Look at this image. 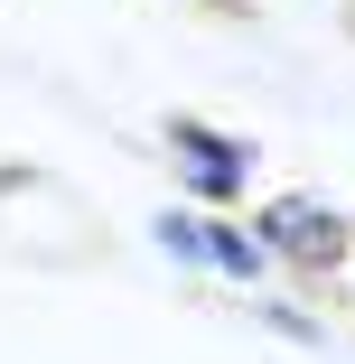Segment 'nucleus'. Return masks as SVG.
<instances>
[{
	"instance_id": "obj_1",
	"label": "nucleus",
	"mask_w": 355,
	"mask_h": 364,
	"mask_svg": "<svg viewBox=\"0 0 355 364\" xmlns=\"http://www.w3.org/2000/svg\"><path fill=\"white\" fill-rule=\"evenodd\" d=\"M253 234H262V252H271L280 271H300V280H327V271H346V262H355V225H346V205H337V196H318V187L262 196Z\"/></svg>"
},
{
	"instance_id": "obj_2",
	"label": "nucleus",
	"mask_w": 355,
	"mask_h": 364,
	"mask_svg": "<svg viewBox=\"0 0 355 364\" xmlns=\"http://www.w3.org/2000/svg\"><path fill=\"white\" fill-rule=\"evenodd\" d=\"M159 150L178 168V196H196L206 215H225L243 187H253V140L225 131V122H206V112H169L159 122Z\"/></svg>"
},
{
	"instance_id": "obj_3",
	"label": "nucleus",
	"mask_w": 355,
	"mask_h": 364,
	"mask_svg": "<svg viewBox=\"0 0 355 364\" xmlns=\"http://www.w3.org/2000/svg\"><path fill=\"white\" fill-rule=\"evenodd\" d=\"M271 252H262V234L243 225V215H206V280H234V289H271Z\"/></svg>"
},
{
	"instance_id": "obj_4",
	"label": "nucleus",
	"mask_w": 355,
	"mask_h": 364,
	"mask_svg": "<svg viewBox=\"0 0 355 364\" xmlns=\"http://www.w3.org/2000/svg\"><path fill=\"white\" fill-rule=\"evenodd\" d=\"M150 243H159L178 271H206V215H187V205H159V215H150Z\"/></svg>"
},
{
	"instance_id": "obj_5",
	"label": "nucleus",
	"mask_w": 355,
	"mask_h": 364,
	"mask_svg": "<svg viewBox=\"0 0 355 364\" xmlns=\"http://www.w3.org/2000/svg\"><path fill=\"white\" fill-rule=\"evenodd\" d=\"M253 318H262V327H280L290 346H327V327H318L309 309H290V299H271V289H253Z\"/></svg>"
},
{
	"instance_id": "obj_6",
	"label": "nucleus",
	"mask_w": 355,
	"mask_h": 364,
	"mask_svg": "<svg viewBox=\"0 0 355 364\" xmlns=\"http://www.w3.org/2000/svg\"><path fill=\"white\" fill-rule=\"evenodd\" d=\"M187 10H216V19H243L253 0H187Z\"/></svg>"
},
{
	"instance_id": "obj_7",
	"label": "nucleus",
	"mask_w": 355,
	"mask_h": 364,
	"mask_svg": "<svg viewBox=\"0 0 355 364\" xmlns=\"http://www.w3.org/2000/svg\"><path fill=\"white\" fill-rule=\"evenodd\" d=\"M346 280H355V262H346Z\"/></svg>"
}]
</instances>
